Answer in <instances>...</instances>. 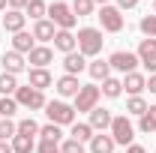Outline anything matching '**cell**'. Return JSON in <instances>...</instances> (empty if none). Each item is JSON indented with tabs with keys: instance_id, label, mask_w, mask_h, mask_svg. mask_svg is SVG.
I'll return each instance as SVG.
<instances>
[{
	"instance_id": "obj_44",
	"label": "cell",
	"mask_w": 156,
	"mask_h": 153,
	"mask_svg": "<svg viewBox=\"0 0 156 153\" xmlns=\"http://www.w3.org/2000/svg\"><path fill=\"white\" fill-rule=\"evenodd\" d=\"M96 3H99V6H105V3H108V0H96Z\"/></svg>"
},
{
	"instance_id": "obj_40",
	"label": "cell",
	"mask_w": 156,
	"mask_h": 153,
	"mask_svg": "<svg viewBox=\"0 0 156 153\" xmlns=\"http://www.w3.org/2000/svg\"><path fill=\"white\" fill-rule=\"evenodd\" d=\"M147 90L156 96V72H153V75H147Z\"/></svg>"
},
{
	"instance_id": "obj_39",
	"label": "cell",
	"mask_w": 156,
	"mask_h": 153,
	"mask_svg": "<svg viewBox=\"0 0 156 153\" xmlns=\"http://www.w3.org/2000/svg\"><path fill=\"white\" fill-rule=\"evenodd\" d=\"M27 3H30V0H9V9H18V12H24V9H27Z\"/></svg>"
},
{
	"instance_id": "obj_31",
	"label": "cell",
	"mask_w": 156,
	"mask_h": 153,
	"mask_svg": "<svg viewBox=\"0 0 156 153\" xmlns=\"http://www.w3.org/2000/svg\"><path fill=\"white\" fill-rule=\"evenodd\" d=\"M39 135H42V141H63V126H54V123H45V126H39Z\"/></svg>"
},
{
	"instance_id": "obj_18",
	"label": "cell",
	"mask_w": 156,
	"mask_h": 153,
	"mask_svg": "<svg viewBox=\"0 0 156 153\" xmlns=\"http://www.w3.org/2000/svg\"><path fill=\"white\" fill-rule=\"evenodd\" d=\"M33 39L36 42H54V33H57V27L51 24L48 18H42V21H33Z\"/></svg>"
},
{
	"instance_id": "obj_5",
	"label": "cell",
	"mask_w": 156,
	"mask_h": 153,
	"mask_svg": "<svg viewBox=\"0 0 156 153\" xmlns=\"http://www.w3.org/2000/svg\"><path fill=\"white\" fill-rule=\"evenodd\" d=\"M108 135L114 138V144H120V147H129V144H132V138H135V126H132L129 114H117L114 120H111V129H108Z\"/></svg>"
},
{
	"instance_id": "obj_23",
	"label": "cell",
	"mask_w": 156,
	"mask_h": 153,
	"mask_svg": "<svg viewBox=\"0 0 156 153\" xmlns=\"http://www.w3.org/2000/svg\"><path fill=\"white\" fill-rule=\"evenodd\" d=\"M93 126L90 123H81V120H75L72 123V129H69V138H75V141H81V144H90V138H93Z\"/></svg>"
},
{
	"instance_id": "obj_13",
	"label": "cell",
	"mask_w": 156,
	"mask_h": 153,
	"mask_svg": "<svg viewBox=\"0 0 156 153\" xmlns=\"http://www.w3.org/2000/svg\"><path fill=\"white\" fill-rule=\"evenodd\" d=\"M111 120H114V114H111V111H108V108H93V111H90V120H87V123H90V126H93V132H108V129H111Z\"/></svg>"
},
{
	"instance_id": "obj_36",
	"label": "cell",
	"mask_w": 156,
	"mask_h": 153,
	"mask_svg": "<svg viewBox=\"0 0 156 153\" xmlns=\"http://www.w3.org/2000/svg\"><path fill=\"white\" fill-rule=\"evenodd\" d=\"M60 150L63 153H87V147H84L81 141H75V138H63V141H60Z\"/></svg>"
},
{
	"instance_id": "obj_34",
	"label": "cell",
	"mask_w": 156,
	"mask_h": 153,
	"mask_svg": "<svg viewBox=\"0 0 156 153\" xmlns=\"http://www.w3.org/2000/svg\"><path fill=\"white\" fill-rule=\"evenodd\" d=\"M138 30L144 33V39H156V15H141Z\"/></svg>"
},
{
	"instance_id": "obj_32",
	"label": "cell",
	"mask_w": 156,
	"mask_h": 153,
	"mask_svg": "<svg viewBox=\"0 0 156 153\" xmlns=\"http://www.w3.org/2000/svg\"><path fill=\"white\" fill-rule=\"evenodd\" d=\"M18 111V102H15V96H0V117H6V120H12Z\"/></svg>"
},
{
	"instance_id": "obj_42",
	"label": "cell",
	"mask_w": 156,
	"mask_h": 153,
	"mask_svg": "<svg viewBox=\"0 0 156 153\" xmlns=\"http://www.w3.org/2000/svg\"><path fill=\"white\" fill-rule=\"evenodd\" d=\"M0 153H12V144L9 141H0Z\"/></svg>"
},
{
	"instance_id": "obj_19",
	"label": "cell",
	"mask_w": 156,
	"mask_h": 153,
	"mask_svg": "<svg viewBox=\"0 0 156 153\" xmlns=\"http://www.w3.org/2000/svg\"><path fill=\"white\" fill-rule=\"evenodd\" d=\"M27 84L45 93V87H51V84H54V75H51L48 69H30V72H27Z\"/></svg>"
},
{
	"instance_id": "obj_2",
	"label": "cell",
	"mask_w": 156,
	"mask_h": 153,
	"mask_svg": "<svg viewBox=\"0 0 156 153\" xmlns=\"http://www.w3.org/2000/svg\"><path fill=\"white\" fill-rule=\"evenodd\" d=\"M45 114H48V123H54V126H72L78 111L69 102H63V99H51L45 105Z\"/></svg>"
},
{
	"instance_id": "obj_21",
	"label": "cell",
	"mask_w": 156,
	"mask_h": 153,
	"mask_svg": "<svg viewBox=\"0 0 156 153\" xmlns=\"http://www.w3.org/2000/svg\"><path fill=\"white\" fill-rule=\"evenodd\" d=\"M36 48V39H33V33H27V30H21V33H15L12 36V51H18V54H30Z\"/></svg>"
},
{
	"instance_id": "obj_43",
	"label": "cell",
	"mask_w": 156,
	"mask_h": 153,
	"mask_svg": "<svg viewBox=\"0 0 156 153\" xmlns=\"http://www.w3.org/2000/svg\"><path fill=\"white\" fill-rule=\"evenodd\" d=\"M6 6H9V0H0V12H3V9H6Z\"/></svg>"
},
{
	"instance_id": "obj_26",
	"label": "cell",
	"mask_w": 156,
	"mask_h": 153,
	"mask_svg": "<svg viewBox=\"0 0 156 153\" xmlns=\"http://www.w3.org/2000/svg\"><path fill=\"white\" fill-rule=\"evenodd\" d=\"M138 129H141V132H147V135L156 132V105H150L144 114L138 117Z\"/></svg>"
},
{
	"instance_id": "obj_28",
	"label": "cell",
	"mask_w": 156,
	"mask_h": 153,
	"mask_svg": "<svg viewBox=\"0 0 156 153\" xmlns=\"http://www.w3.org/2000/svg\"><path fill=\"white\" fill-rule=\"evenodd\" d=\"M24 15H30L33 21H42L48 15V3H45V0H30L27 9H24Z\"/></svg>"
},
{
	"instance_id": "obj_37",
	"label": "cell",
	"mask_w": 156,
	"mask_h": 153,
	"mask_svg": "<svg viewBox=\"0 0 156 153\" xmlns=\"http://www.w3.org/2000/svg\"><path fill=\"white\" fill-rule=\"evenodd\" d=\"M36 153H63L57 141H39L36 144Z\"/></svg>"
},
{
	"instance_id": "obj_33",
	"label": "cell",
	"mask_w": 156,
	"mask_h": 153,
	"mask_svg": "<svg viewBox=\"0 0 156 153\" xmlns=\"http://www.w3.org/2000/svg\"><path fill=\"white\" fill-rule=\"evenodd\" d=\"M15 135H18V123H15V120L0 117V141H12Z\"/></svg>"
},
{
	"instance_id": "obj_1",
	"label": "cell",
	"mask_w": 156,
	"mask_h": 153,
	"mask_svg": "<svg viewBox=\"0 0 156 153\" xmlns=\"http://www.w3.org/2000/svg\"><path fill=\"white\" fill-rule=\"evenodd\" d=\"M78 51L84 54V57H96V54H102V30L99 27H81L78 30Z\"/></svg>"
},
{
	"instance_id": "obj_24",
	"label": "cell",
	"mask_w": 156,
	"mask_h": 153,
	"mask_svg": "<svg viewBox=\"0 0 156 153\" xmlns=\"http://www.w3.org/2000/svg\"><path fill=\"white\" fill-rule=\"evenodd\" d=\"M9 144H12V153H33L36 150V138H30V135H15Z\"/></svg>"
},
{
	"instance_id": "obj_3",
	"label": "cell",
	"mask_w": 156,
	"mask_h": 153,
	"mask_svg": "<svg viewBox=\"0 0 156 153\" xmlns=\"http://www.w3.org/2000/svg\"><path fill=\"white\" fill-rule=\"evenodd\" d=\"M48 21H51L57 30H72L78 18H75V12H72V6H69V3L54 0V3H48Z\"/></svg>"
},
{
	"instance_id": "obj_16",
	"label": "cell",
	"mask_w": 156,
	"mask_h": 153,
	"mask_svg": "<svg viewBox=\"0 0 156 153\" xmlns=\"http://www.w3.org/2000/svg\"><path fill=\"white\" fill-rule=\"evenodd\" d=\"M24 24H27V15L18 12V9H9V12L3 15V30H6V33H12V36L24 30Z\"/></svg>"
},
{
	"instance_id": "obj_17",
	"label": "cell",
	"mask_w": 156,
	"mask_h": 153,
	"mask_svg": "<svg viewBox=\"0 0 156 153\" xmlns=\"http://www.w3.org/2000/svg\"><path fill=\"white\" fill-rule=\"evenodd\" d=\"M114 138H111V135L108 132H96L93 135V138H90V144H87V150L90 153H114Z\"/></svg>"
},
{
	"instance_id": "obj_45",
	"label": "cell",
	"mask_w": 156,
	"mask_h": 153,
	"mask_svg": "<svg viewBox=\"0 0 156 153\" xmlns=\"http://www.w3.org/2000/svg\"><path fill=\"white\" fill-rule=\"evenodd\" d=\"M153 15H156V0H153Z\"/></svg>"
},
{
	"instance_id": "obj_25",
	"label": "cell",
	"mask_w": 156,
	"mask_h": 153,
	"mask_svg": "<svg viewBox=\"0 0 156 153\" xmlns=\"http://www.w3.org/2000/svg\"><path fill=\"white\" fill-rule=\"evenodd\" d=\"M99 90H102V96H108V99H117V96L123 93V81H120V78H105V81H102V87H99Z\"/></svg>"
},
{
	"instance_id": "obj_38",
	"label": "cell",
	"mask_w": 156,
	"mask_h": 153,
	"mask_svg": "<svg viewBox=\"0 0 156 153\" xmlns=\"http://www.w3.org/2000/svg\"><path fill=\"white\" fill-rule=\"evenodd\" d=\"M138 6V0H117V9L123 12V9H135Z\"/></svg>"
},
{
	"instance_id": "obj_4",
	"label": "cell",
	"mask_w": 156,
	"mask_h": 153,
	"mask_svg": "<svg viewBox=\"0 0 156 153\" xmlns=\"http://www.w3.org/2000/svg\"><path fill=\"white\" fill-rule=\"evenodd\" d=\"M15 102H18V108H27V111H45V105H48V99L42 90L36 87H30V84H24L15 90Z\"/></svg>"
},
{
	"instance_id": "obj_41",
	"label": "cell",
	"mask_w": 156,
	"mask_h": 153,
	"mask_svg": "<svg viewBox=\"0 0 156 153\" xmlns=\"http://www.w3.org/2000/svg\"><path fill=\"white\" fill-rule=\"evenodd\" d=\"M126 153H147V150H144L141 144H129V147H126Z\"/></svg>"
},
{
	"instance_id": "obj_20",
	"label": "cell",
	"mask_w": 156,
	"mask_h": 153,
	"mask_svg": "<svg viewBox=\"0 0 156 153\" xmlns=\"http://www.w3.org/2000/svg\"><path fill=\"white\" fill-rule=\"evenodd\" d=\"M54 48L63 51V54H69V51H78V39L72 30H57L54 33Z\"/></svg>"
},
{
	"instance_id": "obj_7",
	"label": "cell",
	"mask_w": 156,
	"mask_h": 153,
	"mask_svg": "<svg viewBox=\"0 0 156 153\" xmlns=\"http://www.w3.org/2000/svg\"><path fill=\"white\" fill-rule=\"evenodd\" d=\"M99 24H102L99 30H105V33H120L126 21H123V12L117 6H108L105 3V6H99Z\"/></svg>"
},
{
	"instance_id": "obj_9",
	"label": "cell",
	"mask_w": 156,
	"mask_h": 153,
	"mask_svg": "<svg viewBox=\"0 0 156 153\" xmlns=\"http://www.w3.org/2000/svg\"><path fill=\"white\" fill-rule=\"evenodd\" d=\"M135 54H138V63L153 75V72H156V39H141Z\"/></svg>"
},
{
	"instance_id": "obj_12",
	"label": "cell",
	"mask_w": 156,
	"mask_h": 153,
	"mask_svg": "<svg viewBox=\"0 0 156 153\" xmlns=\"http://www.w3.org/2000/svg\"><path fill=\"white\" fill-rule=\"evenodd\" d=\"M0 63H3V72H9V75H21V72L27 69V57L18 54V51H12V48L3 51V60H0Z\"/></svg>"
},
{
	"instance_id": "obj_30",
	"label": "cell",
	"mask_w": 156,
	"mask_h": 153,
	"mask_svg": "<svg viewBox=\"0 0 156 153\" xmlns=\"http://www.w3.org/2000/svg\"><path fill=\"white\" fill-rule=\"evenodd\" d=\"M147 108H150V105L144 102V96H129V99H126V114H132V117H141Z\"/></svg>"
},
{
	"instance_id": "obj_8",
	"label": "cell",
	"mask_w": 156,
	"mask_h": 153,
	"mask_svg": "<svg viewBox=\"0 0 156 153\" xmlns=\"http://www.w3.org/2000/svg\"><path fill=\"white\" fill-rule=\"evenodd\" d=\"M108 66H111V72L129 75V72H135V66H138V54H132V51H114L108 57Z\"/></svg>"
},
{
	"instance_id": "obj_22",
	"label": "cell",
	"mask_w": 156,
	"mask_h": 153,
	"mask_svg": "<svg viewBox=\"0 0 156 153\" xmlns=\"http://www.w3.org/2000/svg\"><path fill=\"white\" fill-rule=\"evenodd\" d=\"M87 72H90V78L93 81H105V78H111V66H108V60H90L87 63Z\"/></svg>"
},
{
	"instance_id": "obj_6",
	"label": "cell",
	"mask_w": 156,
	"mask_h": 153,
	"mask_svg": "<svg viewBox=\"0 0 156 153\" xmlns=\"http://www.w3.org/2000/svg\"><path fill=\"white\" fill-rule=\"evenodd\" d=\"M99 99H102V90H99L96 84H81V90H78L72 108H75L78 114H90V111L99 105Z\"/></svg>"
},
{
	"instance_id": "obj_11",
	"label": "cell",
	"mask_w": 156,
	"mask_h": 153,
	"mask_svg": "<svg viewBox=\"0 0 156 153\" xmlns=\"http://www.w3.org/2000/svg\"><path fill=\"white\" fill-rule=\"evenodd\" d=\"M30 69H48V63H54V48L51 45H36L30 54H27Z\"/></svg>"
},
{
	"instance_id": "obj_35",
	"label": "cell",
	"mask_w": 156,
	"mask_h": 153,
	"mask_svg": "<svg viewBox=\"0 0 156 153\" xmlns=\"http://www.w3.org/2000/svg\"><path fill=\"white\" fill-rule=\"evenodd\" d=\"M18 135H30V138H36V135H39V123L33 120V117L18 120Z\"/></svg>"
},
{
	"instance_id": "obj_29",
	"label": "cell",
	"mask_w": 156,
	"mask_h": 153,
	"mask_svg": "<svg viewBox=\"0 0 156 153\" xmlns=\"http://www.w3.org/2000/svg\"><path fill=\"white\" fill-rule=\"evenodd\" d=\"M18 75H9V72H0V93L3 96H15V90H18Z\"/></svg>"
},
{
	"instance_id": "obj_14",
	"label": "cell",
	"mask_w": 156,
	"mask_h": 153,
	"mask_svg": "<svg viewBox=\"0 0 156 153\" xmlns=\"http://www.w3.org/2000/svg\"><path fill=\"white\" fill-rule=\"evenodd\" d=\"M84 69H87V57H84L81 51L63 54V72H66V75H78V72H84Z\"/></svg>"
},
{
	"instance_id": "obj_15",
	"label": "cell",
	"mask_w": 156,
	"mask_h": 153,
	"mask_svg": "<svg viewBox=\"0 0 156 153\" xmlns=\"http://www.w3.org/2000/svg\"><path fill=\"white\" fill-rule=\"evenodd\" d=\"M120 81H123V87H126L129 96H141L147 90V75H141V72H129V75H123Z\"/></svg>"
},
{
	"instance_id": "obj_27",
	"label": "cell",
	"mask_w": 156,
	"mask_h": 153,
	"mask_svg": "<svg viewBox=\"0 0 156 153\" xmlns=\"http://www.w3.org/2000/svg\"><path fill=\"white\" fill-rule=\"evenodd\" d=\"M69 6H72L75 18H87V15H93V12H96V0H72Z\"/></svg>"
},
{
	"instance_id": "obj_10",
	"label": "cell",
	"mask_w": 156,
	"mask_h": 153,
	"mask_svg": "<svg viewBox=\"0 0 156 153\" xmlns=\"http://www.w3.org/2000/svg\"><path fill=\"white\" fill-rule=\"evenodd\" d=\"M54 90H57V96L60 99H75L78 96V90H81V81H78V75H63L54 81Z\"/></svg>"
}]
</instances>
